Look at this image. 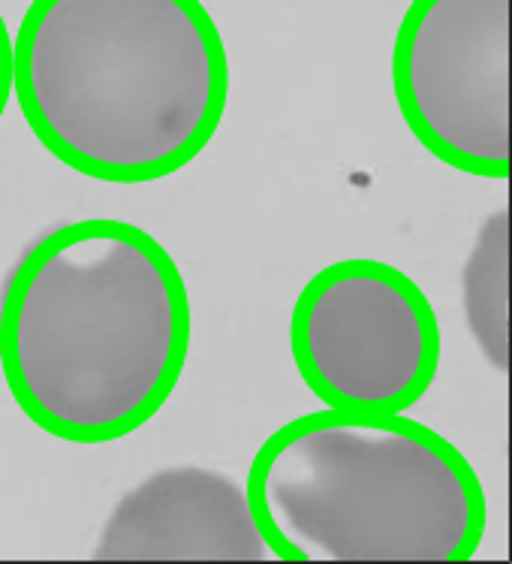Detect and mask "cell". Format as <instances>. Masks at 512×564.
I'll list each match as a JSON object with an SVG mask.
<instances>
[{
    "label": "cell",
    "instance_id": "1",
    "mask_svg": "<svg viewBox=\"0 0 512 564\" xmlns=\"http://www.w3.org/2000/svg\"><path fill=\"white\" fill-rule=\"evenodd\" d=\"M190 329L172 253L127 220L85 218L15 265L0 305V369L34 426L109 444L170 402Z\"/></svg>",
    "mask_w": 512,
    "mask_h": 564
},
{
    "label": "cell",
    "instance_id": "2",
    "mask_svg": "<svg viewBox=\"0 0 512 564\" xmlns=\"http://www.w3.org/2000/svg\"><path fill=\"white\" fill-rule=\"evenodd\" d=\"M12 91L69 170L149 185L215 139L229 61L203 0H34L12 40Z\"/></svg>",
    "mask_w": 512,
    "mask_h": 564
},
{
    "label": "cell",
    "instance_id": "3",
    "mask_svg": "<svg viewBox=\"0 0 512 564\" xmlns=\"http://www.w3.org/2000/svg\"><path fill=\"white\" fill-rule=\"evenodd\" d=\"M244 492L281 562H467L489 522L465 453L404 414L290 420L257 449Z\"/></svg>",
    "mask_w": 512,
    "mask_h": 564
},
{
    "label": "cell",
    "instance_id": "4",
    "mask_svg": "<svg viewBox=\"0 0 512 564\" xmlns=\"http://www.w3.org/2000/svg\"><path fill=\"white\" fill-rule=\"evenodd\" d=\"M290 350L326 408L404 414L437 378L440 326L413 278L383 260L347 257L298 293Z\"/></svg>",
    "mask_w": 512,
    "mask_h": 564
},
{
    "label": "cell",
    "instance_id": "5",
    "mask_svg": "<svg viewBox=\"0 0 512 564\" xmlns=\"http://www.w3.org/2000/svg\"><path fill=\"white\" fill-rule=\"evenodd\" d=\"M392 91L437 161L510 175V0H413L392 46Z\"/></svg>",
    "mask_w": 512,
    "mask_h": 564
},
{
    "label": "cell",
    "instance_id": "6",
    "mask_svg": "<svg viewBox=\"0 0 512 564\" xmlns=\"http://www.w3.org/2000/svg\"><path fill=\"white\" fill-rule=\"evenodd\" d=\"M97 562H269L248 492L208 468H170L130 489L102 525Z\"/></svg>",
    "mask_w": 512,
    "mask_h": 564
},
{
    "label": "cell",
    "instance_id": "7",
    "mask_svg": "<svg viewBox=\"0 0 512 564\" xmlns=\"http://www.w3.org/2000/svg\"><path fill=\"white\" fill-rule=\"evenodd\" d=\"M12 94V36L7 31V22L0 15V118L7 112Z\"/></svg>",
    "mask_w": 512,
    "mask_h": 564
}]
</instances>
